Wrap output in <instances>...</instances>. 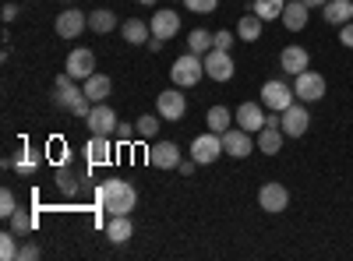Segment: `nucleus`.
Returning a JSON list of instances; mask_svg holds the SVG:
<instances>
[{
  "mask_svg": "<svg viewBox=\"0 0 353 261\" xmlns=\"http://www.w3.org/2000/svg\"><path fill=\"white\" fill-rule=\"evenodd\" d=\"M99 205L110 212V216H131L134 205H138V191L134 184L128 180H106L99 187Z\"/></svg>",
  "mask_w": 353,
  "mask_h": 261,
  "instance_id": "f257e3e1",
  "label": "nucleus"
},
{
  "mask_svg": "<svg viewBox=\"0 0 353 261\" xmlns=\"http://www.w3.org/2000/svg\"><path fill=\"white\" fill-rule=\"evenodd\" d=\"M205 78V61L198 53H184V56H176L173 67H170V81L176 85V89H194V85Z\"/></svg>",
  "mask_w": 353,
  "mask_h": 261,
  "instance_id": "f03ea898",
  "label": "nucleus"
},
{
  "mask_svg": "<svg viewBox=\"0 0 353 261\" xmlns=\"http://www.w3.org/2000/svg\"><path fill=\"white\" fill-rule=\"evenodd\" d=\"M293 103H297V92L290 89L286 81H265L261 85V106L265 109H272V113H283V109H290Z\"/></svg>",
  "mask_w": 353,
  "mask_h": 261,
  "instance_id": "7ed1b4c3",
  "label": "nucleus"
},
{
  "mask_svg": "<svg viewBox=\"0 0 353 261\" xmlns=\"http://www.w3.org/2000/svg\"><path fill=\"white\" fill-rule=\"evenodd\" d=\"M156 113L163 121H170V124H176V121H184V113H188V96L176 89H163L159 96H156Z\"/></svg>",
  "mask_w": 353,
  "mask_h": 261,
  "instance_id": "20e7f679",
  "label": "nucleus"
},
{
  "mask_svg": "<svg viewBox=\"0 0 353 261\" xmlns=\"http://www.w3.org/2000/svg\"><path fill=\"white\" fill-rule=\"evenodd\" d=\"M279 127H283V134L286 138H304L307 134V127H311V113H307V103H293L290 109H283L279 113Z\"/></svg>",
  "mask_w": 353,
  "mask_h": 261,
  "instance_id": "39448f33",
  "label": "nucleus"
},
{
  "mask_svg": "<svg viewBox=\"0 0 353 261\" xmlns=\"http://www.w3.org/2000/svg\"><path fill=\"white\" fill-rule=\"evenodd\" d=\"M223 152H226V149H223V134H216V131H209V134H198V138L191 141V159H194L198 166H209V163H216Z\"/></svg>",
  "mask_w": 353,
  "mask_h": 261,
  "instance_id": "423d86ee",
  "label": "nucleus"
},
{
  "mask_svg": "<svg viewBox=\"0 0 353 261\" xmlns=\"http://www.w3.org/2000/svg\"><path fill=\"white\" fill-rule=\"evenodd\" d=\"M205 61V78H212V81H230L233 74H237V64H233V56L226 53V50H209L201 56Z\"/></svg>",
  "mask_w": 353,
  "mask_h": 261,
  "instance_id": "0eeeda50",
  "label": "nucleus"
},
{
  "mask_svg": "<svg viewBox=\"0 0 353 261\" xmlns=\"http://www.w3.org/2000/svg\"><path fill=\"white\" fill-rule=\"evenodd\" d=\"M283 127H279V113H269L265 117V127L258 131V152H265V156H276V152H283Z\"/></svg>",
  "mask_w": 353,
  "mask_h": 261,
  "instance_id": "6e6552de",
  "label": "nucleus"
},
{
  "mask_svg": "<svg viewBox=\"0 0 353 261\" xmlns=\"http://www.w3.org/2000/svg\"><path fill=\"white\" fill-rule=\"evenodd\" d=\"M50 99L53 106H61V109H71L78 99H81V89H78V81L64 71V74H57L53 78V89H50Z\"/></svg>",
  "mask_w": 353,
  "mask_h": 261,
  "instance_id": "1a4fd4ad",
  "label": "nucleus"
},
{
  "mask_svg": "<svg viewBox=\"0 0 353 261\" xmlns=\"http://www.w3.org/2000/svg\"><path fill=\"white\" fill-rule=\"evenodd\" d=\"M85 124H88V131L92 134H103V138H113V131H117V113H113V106L110 103H96L92 106V113L85 117Z\"/></svg>",
  "mask_w": 353,
  "mask_h": 261,
  "instance_id": "9d476101",
  "label": "nucleus"
},
{
  "mask_svg": "<svg viewBox=\"0 0 353 261\" xmlns=\"http://www.w3.org/2000/svg\"><path fill=\"white\" fill-rule=\"evenodd\" d=\"M293 92H297L301 103H318L321 96H325V78H321L318 71H301L297 81H293Z\"/></svg>",
  "mask_w": 353,
  "mask_h": 261,
  "instance_id": "9b49d317",
  "label": "nucleus"
},
{
  "mask_svg": "<svg viewBox=\"0 0 353 261\" xmlns=\"http://www.w3.org/2000/svg\"><path fill=\"white\" fill-rule=\"evenodd\" d=\"M258 205H261L265 212L279 216V212H286V209H290V191H286L283 184H276V180L261 184V191H258Z\"/></svg>",
  "mask_w": 353,
  "mask_h": 261,
  "instance_id": "f8f14e48",
  "label": "nucleus"
},
{
  "mask_svg": "<svg viewBox=\"0 0 353 261\" xmlns=\"http://www.w3.org/2000/svg\"><path fill=\"white\" fill-rule=\"evenodd\" d=\"M64 71H68L74 81L92 78V74H96V53H92V50H85V46L71 50V53H68V64H64Z\"/></svg>",
  "mask_w": 353,
  "mask_h": 261,
  "instance_id": "ddd939ff",
  "label": "nucleus"
},
{
  "mask_svg": "<svg viewBox=\"0 0 353 261\" xmlns=\"http://www.w3.org/2000/svg\"><path fill=\"white\" fill-rule=\"evenodd\" d=\"M223 149H226V156H233V159H248V156L254 152V138H251V131H244V127H230V131H223Z\"/></svg>",
  "mask_w": 353,
  "mask_h": 261,
  "instance_id": "4468645a",
  "label": "nucleus"
},
{
  "mask_svg": "<svg viewBox=\"0 0 353 261\" xmlns=\"http://www.w3.org/2000/svg\"><path fill=\"white\" fill-rule=\"evenodd\" d=\"M85 28H88V18L81 11H61V14H57V21H53V32L61 36V39H78Z\"/></svg>",
  "mask_w": 353,
  "mask_h": 261,
  "instance_id": "2eb2a0df",
  "label": "nucleus"
},
{
  "mask_svg": "<svg viewBox=\"0 0 353 261\" xmlns=\"http://www.w3.org/2000/svg\"><path fill=\"white\" fill-rule=\"evenodd\" d=\"M149 163L156 169H176L181 166V145L176 141H156L149 149Z\"/></svg>",
  "mask_w": 353,
  "mask_h": 261,
  "instance_id": "dca6fc26",
  "label": "nucleus"
},
{
  "mask_svg": "<svg viewBox=\"0 0 353 261\" xmlns=\"http://www.w3.org/2000/svg\"><path fill=\"white\" fill-rule=\"evenodd\" d=\"M233 124L244 127V131H251V134H258V131L265 127V109H261V103H241L237 113H233Z\"/></svg>",
  "mask_w": 353,
  "mask_h": 261,
  "instance_id": "f3484780",
  "label": "nucleus"
},
{
  "mask_svg": "<svg viewBox=\"0 0 353 261\" xmlns=\"http://www.w3.org/2000/svg\"><path fill=\"white\" fill-rule=\"evenodd\" d=\"M307 64H311V53H307L304 46H297V43H290V46L279 53V67H283L286 74H293V78H297L301 71H307Z\"/></svg>",
  "mask_w": 353,
  "mask_h": 261,
  "instance_id": "a211bd4d",
  "label": "nucleus"
},
{
  "mask_svg": "<svg viewBox=\"0 0 353 261\" xmlns=\"http://www.w3.org/2000/svg\"><path fill=\"white\" fill-rule=\"evenodd\" d=\"M152 36H159V39H173L176 32H181V14H176V11H170V8H163V11H156L152 14Z\"/></svg>",
  "mask_w": 353,
  "mask_h": 261,
  "instance_id": "6ab92c4d",
  "label": "nucleus"
},
{
  "mask_svg": "<svg viewBox=\"0 0 353 261\" xmlns=\"http://www.w3.org/2000/svg\"><path fill=\"white\" fill-rule=\"evenodd\" d=\"M307 18H311V8L304 4V0H286V8H283V25L290 28V32H301V28L307 25Z\"/></svg>",
  "mask_w": 353,
  "mask_h": 261,
  "instance_id": "aec40b11",
  "label": "nucleus"
},
{
  "mask_svg": "<svg viewBox=\"0 0 353 261\" xmlns=\"http://www.w3.org/2000/svg\"><path fill=\"white\" fill-rule=\"evenodd\" d=\"M81 92L92 99V103H106V96L113 92V81H110V74H92V78H85L81 81Z\"/></svg>",
  "mask_w": 353,
  "mask_h": 261,
  "instance_id": "412c9836",
  "label": "nucleus"
},
{
  "mask_svg": "<svg viewBox=\"0 0 353 261\" xmlns=\"http://www.w3.org/2000/svg\"><path fill=\"white\" fill-rule=\"evenodd\" d=\"M85 156H88V166H103V163H110V159H113V145H110V138L92 134V141L85 145Z\"/></svg>",
  "mask_w": 353,
  "mask_h": 261,
  "instance_id": "4be33fe9",
  "label": "nucleus"
},
{
  "mask_svg": "<svg viewBox=\"0 0 353 261\" xmlns=\"http://www.w3.org/2000/svg\"><path fill=\"white\" fill-rule=\"evenodd\" d=\"M321 18H325L329 25H346V21H353V0H329L325 8H321Z\"/></svg>",
  "mask_w": 353,
  "mask_h": 261,
  "instance_id": "5701e85b",
  "label": "nucleus"
},
{
  "mask_svg": "<svg viewBox=\"0 0 353 261\" xmlns=\"http://www.w3.org/2000/svg\"><path fill=\"white\" fill-rule=\"evenodd\" d=\"M121 36H124L131 46H141V43L152 39V25H145L141 18H128V21H121Z\"/></svg>",
  "mask_w": 353,
  "mask_h": 261,
  "instance_id": "b1692460",
  "label": "nucleus"
},
{
  "mask_svg": "<svg viewBox=\"0 0 353 261\" xmlns=\"http://www.w3.org/2000/svg\"><path fill=\"white\" fill-rule=\"evenodd\" d=\"M88 28L106 36V32H113V28H121V21H117V14L110 8H96V11H88Z\"/></svg>",
  "mask_w": 353,
  "mask_h": 261,
  "instance_id": "393cba45",
  "label": "nucleus"
},
{
  "mask_svg": "<svg viewBox=\"0 0 353 261\" xmlns=\"http://www.w3.org/2000/svg\"><path fill=\"white\" fill-rule=\"evenodd\" d=\"M131 237H134L131 219H128V216H113L110 226H106V240H110V244H128Z\"/></svg>",
  "mask_w": 353,
  "mask_h": 261,
  "instance_id": "a878e982",
  "label": "nucleus"
},
{
  "mask_svg": "<svg viewBox=\"0 0 353 261\" xmlns=\"http://www.w3.org/2000/svg\"><path fill=\"white\" fill-rule=\"evenodd\" d=\"M261 25H265V21H261L254 11L244 14V18L237 21V39H241V43H258V39H261Z\"/></svg>",
  "mask_w": 353,
  "mask_h": 261,
  "instance_id": "bb28decb",
  "label": "nucleus"
},
{
  "mask_svg": "<svg viewBox=\"0 0 353 261\" xmlns=\"http://www.w3.org/2000/svg\"><path fill=\"white\" fill-rule=\"evenodd\" d=\"M205 124H209V131L223 134V131H230V124H233V113H230L226 106H212L209 113H205Z\"/></svg>",
  "mask_w": 353,
  "mask_h": 261,
  "instance_id": "cd10ccee",
  "label": "nucleus"
},
{
  "mask_svg": "<svg viewBox=\"0 0 353 261\" xmlns=\"http://www.w3.org/2000/svg\"><path fill=\"white\" fill-rule=\"evenodd\" d=\"M283 8H286V0H254V4H251V11H254L261 21H276V18H283Z\"/></svg>",
  "mask_w": 353,
  "mask_h": 261,
  "instance_id": "c85d7f7f",
  "label": "nucleus"
},
{
  "mask_svg": "<svg viewBox=\"0 0 353 261\" xmlns=\"http://www.w3.org/2000/svg\"><path fill=\"white\" fill-rule=\"evenodd\" d=\"M188 50L191 53H198V56H205L212 50V32L209 28H191V36H188Z\"/></svg>",
  "mask_w": 353,
  "mask_h": 261,
  "instance_id": "c756f323",
  "label": "nucleus"
},
{
  "mask_svg": "<svg viewBox=\"0 0 353 261\" xmlns=\"http://www.w3.org/2000/svg\"><path fill=\"white\" fill-rule=\"evenodd\" d=\"M57 187H61L64 194H78V187H81V173L71 169V166H61V169H57Z\"/></svg>",
  "mask_w": 353,
  "mask_h": 261,
  "instance_id": "7c9ffc66",
  "label": "nucleus"
},
{
  "mask_svg": "<svg viewBox=\"0 0 353 261\" xmlns=\"http://www.w3.org/2000/svg\"><path fill=\"white\" fill-rule=\"evenodd\" d=\"M159 124H163L159 113H145V117H138L134 131H138V138H156L159 134Z\"/></svg>",
  "mask_w": 353,
  "mask_h": 261,
  "instance_id": "2f4dec72",
  "label": "nucleus"
},
{
  "mask_svg": "<svg viewBox=\"0 0 353 261\" xmlns=\"http://www.w3.org/2000/svg\"><path fill=\"white\" fill-rule=\"evenodd\" d=\"M8 222H11V229H14L18 237H28V233H32V226H36V219H32V212H28V209H18Z\"/></svg>",
  "mask_w": 353,
  "mask_h": 261,
  "instance_id": "473e14b6",
  "label": "nucleus"
},
{
  "mask_svg": "<svg viewBox=\"0 0 353 261\" xmlns=\"http://www.w3.org/2000/svg\"><path fill=\"white\" fill-rule=\"evenodd\" d=\"M18 233H14V229H8V233H0V258H4V261H14L18 258Z\"/></svg>",
  "mask_w": 353,
  "mask_h": 261,
  "instance_id": "72a5a7b5",
  "label": "nucleus"
},
{
  "mask_svg": "<svg viewBox=\"0 0 353 261\" xmlns=\"http://www.w3.org/2000/svg\"><path fill=\"white\" fill-rule=\"evenodd\" d=\"M184 8L194 11V14H212L219 8V0H184Z\"/></svg>",
  "mask_w": 353,
  "mask_h": 261,
  "instance_id": "f704fd0d",
  "label": "nucleus"
},
{
  "mask_svg": "<svg viewBox=\"0 0 353 261\" xmlns=\"http://www.w3.org/2000/svg\"><path fill=\"white\" fill-rule=\"evenodd\" d=\"M18 212V201H14V194L4 187V191H0V216H4V219H11Z\"/></svg>",
  "mask_w": 353,
  "mask_h": 261,
  "instance_id": "c9c22d12",
  "label": "nucleus"
},
{
  "mask_svg": "<svg viewBox=\"0 0 353 261\" xmlns=\"http://www.w3.org/2000/svg\"><path fill=\"white\" fill-rule=\"evenodd\" d=\"M233 43H237V32H212V46L216 50H233Z\"/></svg>",
  "mask_w": 353,
  "mask_h": 261,
  "instance_id": "e433bc0d",
  "label": "nucleus"
},
{
  "mask_svg": "<svg viewBox=\"0 0 353 261\" xmlns=\"http://www.w3.org/2000/svg\"><path fill=\"white\" fill-rule=\"evenodd\" d=\"M14 166H18L21 173H32V169L39 166V156H36V152H21V159H18Z\"/></svg>",
  "mask_w": 353,
  "mask_h": 261,
  "instance_id": "4c0bfd02",
  "label": "nucleus"
},
{
  "mask_svg": "<svg viewBox=\"0 0 353 261\" xmlns=\"http://www.w3.org/2000/svg\"><path fill=\"white\" fill-rule=\"evenodd\" d=\"M39 258V244H32V240H28V244H21V251H18V261H36Z\"/></svg>",
  "mask_w": 353,
  "mask_h": 261,
  "instance_id": "58836bf2",
  "label": "nucleus"
},
{
  "mask_svg": "<svg viewBox=\"0 0 353 261\" xmlns=\"http://www.w3.org/2000/svg\"><path fill=\"white\" fill-rule=\"evenodd\" d=\"M339 43H343L346 50H353V21H346V25H339Z\"/></svg>",
  "mask_w": 353,
  "mask_h": 261,
  "instance_id": "ea45409f",
  "label": "nucleus"
},
{
  "mask_svg": "<svg viewBox=\"0 0 353 261\" xmlns=\"http://www.w3.org/2000/svg\"><path fill=\"white\" fill-rule=\"evenodd\" d=\"M134 134H138V131H131L128 124H117V131H113V138H117V141H121V145H128V141H131Z\"/></svg>",
  "mask_w": 353,
  "mask_h": 261,
  "instance_id": "a19ab883",
  "label": "nucleus"
},
{
  "mask_svg": "<svg viewBox=\"0 0 353 261\" xmlns=\"http://www.w3.org/2000/svg\"><path fill=\"white\" fill-rule=\"evenodd\" d=\"M194 159H181V166H176V169H181V177H191V173H194Z\"/></svg>",
  "mask_w": 353,
  "mask_h": 261,
  "instance_id": "79ce46f5",
  "label": "nucleus"
},
{
  "mask_svg": "<svg viewBox=\"0 0 353 261\" xmlns=\"http://www.w3.org/2000/svg\"><path fill=\"white\" fill-rule=\"evenodd\" d=\"M14 18H18V4H4V21L11 25Z\"/></svg>",
  "mask_w": 353,
  "mask_h": 261,
  "instance_id": "37998d69",
  "label": "nucleus"
},
{
  "mask_svg": "<svg viewBox=\"0 0 353 261\" xmlns=\"http://www.w3.org/2000/svg\"><path fill=\"white\" fill-rule=\"evenodd\" d=\"M145 46H149L152 53H159V50L166 46V39H159V36H152V39H149V43H145Z\"/></svg>",
  "mask_w": 353,
  "mask_h": 261,
  "instance_id": "c03bdc74",
  "label": "nucleus"
},
{
  "mask_svg": "<svg viewBox=\"0 0 353 261\" xmlns=\"http://www.w3.org/2000/svg\"><path fill=\"white\" fill-rule=\"evenodd\" d=\"M304 4H307V8H325L329 0H304Z\"/></svg>",
  "mask_w": 353,
  "mask_h": 261,
  "instance_id": "a18cd8bd",
  "label": "nucleus"
},
{
  "mask_svg": "<svg viewBox=\"0 0 353 261\" xmlns=\"http://www.w3.org/2000/svg\"><path fill=\"white\" fill-rule=\"evenodd\" d=\"M138 4H145V8H152V4H159V0H138Z\"/></svg>",
  "mask_w": 353,
  "mask_h": 261,
  "instance_id": "49530a36",
  "label": "nucleus"
}]
</instances>
